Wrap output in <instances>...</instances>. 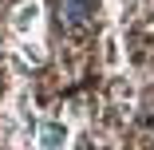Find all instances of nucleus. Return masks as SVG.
<instances>
[{"mask_svg":"<svg viewBox=\"0 0 154 150\" xmlns=\"http://www.w3.org/2000/svg\"><path fill=\"white\" fill-rule=\"evenodd\" d=\"M59 12L71 24H83L87 16H95V0H59Z\"/></svg>","mask_w":154,"mask_h":150,"instance_id":"f257e3e1","label":"nucleus"}]
</instances>
